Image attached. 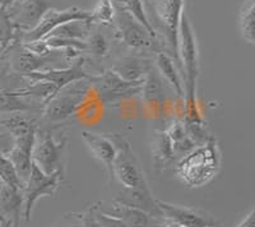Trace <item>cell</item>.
I'll list each match as a JSON object with an SVG mask.
<instances>
[{
    "mask_svg": "<svg viewBox=\"0 0 255 227\" xmlns=\"http://www.w3.org/2000/svg\"><path fill=\"white\" fill-rule=\"evenodd\" d=\"M61 174H52L46 175L45 172L41 171L40 169L32 165L31 174L28 179L24 183L23 189H22V197H23V215L24 220L27 222L31 221L32 211L37 201L42 197H52L55 195L56 190L59 188V184L63 180Z\"/></svg>",
    "mask_w": 255,
    "mask_h": 227,
    "instance_id": "9",
    "label": "cell"
},
{
    "mask_svg": "<svg viewBox=\"0 0 255 227\" xmlns=\"http://www.w3.org/2000/svg\"><path fill=\"white\" fill-rule=\"evenodd\" d=\"M156 227H184V226H181V225L176 224V222L174 221H170V220L167 219H162V222H161L159 225H157Z\"/></svg>",
    "mask_w": 255,
    "mask_h": 227,
    "instance_id": "37",
    "label": "cell"
},
{
    "mask_svg": "<svg viewBox=\"0 0 255 227\" xmlns=\"http://www.w3.org/2000/svg\"><path fill=\"white\" fill-rule=\"evenodd\" d=\"M101 212L120 220L125 227H152V217L145 212L113 201V203H96Z\"/></svg>",
    "mask_w": 255,
    "mask_h": 227,
    "instance_id": "17",
    "label": "cell"
},
{
    "mask_svg": "<svg viewBox=\"0 0 255 227\" xmlns=\"http://www.w3.org/2000/svg\"><path fill=\"white\" fill-rule=\"evenodd\" d=\"M162 219H167L184 227H207L211 225H216L217 222L212 219L211 216L206 215L202 211H197L194 208L180 207L176 204L167 203V202L157 199Z\"/></svg>",
    "mask_w": 255,
    "mask_h": 227,
    "instance_id": "13",
    "label": "cell"
},
{
    "mask_svg": "<svg viewBox=\"0 0 255 227\" xmlns=\"http://www.w3.org/2000/svg\"><path fill=\"white\" fill-rule=\"evenodd\" d=\"M91 91L92 86L88 78L69 83L45 104L42 116L54 124L69 119L83 105Z\"/></svg>",
    "mask_w": 255,
    "mask_h": 227,
    "instance_id": "3",
    "label": "cell"
},
{
    "mask_svg": "<svg viewBox=\"0 0 255 227\" xmlns=\"http://www.w3.org/2000/svg\"><path fill=\"white\" fill-rule=\"evenodd\" d=\"M152 160L157 171L167 169L176 157L172 149L171 140L168 138L166 130H156L151 143Z\"/></svg>",
    "mask_w": 255,
    "mask_h": 227,
    "instance_id": "21",
    "label": "cell"
},
{
    "mask_svg": "<svg viewBox=\"0 0 255 227\" xmlns=\"http://www.w3.org/2000/svg\"><path fill=\"white\" fill-rule=\"evenodd\" d=\"M254 10L255 0H245L239 13V28L243 37L254 45Z\"/></svg>",
    "mask_w": 255,
    "mask_h": 227,
    "instance_id": "26",
    "label": "cell"
},
{
    "mask_svg": "<svg viewBox=\"0 0 255 227\" xmlns=\"http://www.w3.org/2000/svg\"><path fill=\"white\" fill-rule=\"evenodd\" d=\"M93 23L91 20H73L68 22L49 33L47 37H59V38H73V40L86 41L92 31Z\"/></svg>",
    "mask_w": 255,
    "mask_h": 227,
    "instance_id": "24",
    "label": "cell"
},
{
    "mask_svg": "<svg viewBox=\"0 0 255 227\" xmlns=\"http://www.w3.org/2000/svg\"><path fill=\"white\" fill-rule=\"evenodd\" d=\"M17 40V31L5 10L0 9V56Z\"/></svg>",
    "mask_w": 255,
    "mask_h": 227,
    "instance_id": "30",
    "label": "cell"
},
{
    "mask_svg": "<svg viewBox=\"0 0 255 227\" xmlns=\"http://www.w3.org/2000/svg\"><path fill=\"white\" fill-rule=\"evenodd\" d=\"M44 104L36 100L22 97L12 90L0 91V114H26L38 111L42 114Z\"/></svg>",
    "mask_w": 255,
    "mask_h": 227,
    "instance_id": "20",
    "label": "cell"
},
{
    "mask_svg": "<svg viewBox=\"0 0 255 227\" xmlns=\"http://www.w3.org/2000/svg\"><path fill=\"white\" fill-rule=\"evenodd\" d=\"M15 0H0V9L1 10H6L12 6V4L14 3Z\"/></svg>",
    "mask_w": 255,
    "mask_h": 227,
    "instance_id": "38",
    "label": "cell"
},
{
    "mask_svg": "<svg viewBox=\"0 0 255 227\" xmlns=\"http://www.w3.org/2000/svg\"><path fill=\"white\" fill-rule=\"evenodd\" d=\"M73 20H91V12L76 8V6L63 9V10L50 8L35 28L24 33L17 32V40L20 44H32L36 41L44 40L51 31L58 28L61 24L73 22Z\"/></svg>",
    "mask_w": 255,
    "mask_h": 227,
    "instance_id": "10",
    "label": "cell"
},
{
    "mask_svg": "<svg viewBox=\"0 0 255 227\" xmlns=\"http://www.w3.org/2000/svg\"><path fill=\"white\" fill-rule=\"evenodd\" d=\"M114 5H115L114 22L116 23V29L120 35V38L127 46L135 50L138 53L157 54L162 51L157 36L148 32L147 29L118 1H114Z\"/></svg>",
    "mask_w": 255,
    "mask_h": 227,
    "instance_id": "6",
    "label": "cell"
},
{
    "mask_svg": "<svg viewBox=\"0 0 255 227\" xmlns=\"http://www.w3.org/2000/svg\"><path fill=\"white\" fill-rule=\"evenodd\" d=\"M151 4L159 32H162L166 45L174 55V61L179 64L177 44L180 20L184 14V0H152Z\"/></svg>",
    "mask_w": 255,
    "mask_h": 227,
    "instance_id": "7",
    "label": "cell"
},
{
    "mask_svg": "<svg viewBox=\"0 0 255 227\" xmlns=\"http://www.w3.org/2000/svg\"><path fill=\"white\" fill-rule=\"evenodd\" d=\"M221 148L215 137L180 158L176 165L179 179L189 188H200L211 183L221 169Z\"/></svg>",
    "mask_w": 255,
    "mask_h": 227,
    "instance_id": "2",
    "label": "cell"
},
{
    "mask_svg": "<svg viewBox=\"0 0 255 227\" xmlns=\"http://www.w3.org/2000/svg\"><path fill=\"white\" fill-rule=\"evenodd\" d=\"M36 133L37 130L15 138L14 147L6 156L13 163V166L15 167V171L23 184L28 179L32 165H33L32 163V149H33L36 142Z\"/></svg>",
    "mask_w": 255,
    "mask_h": 227,
    "instance_id": "14",
    "label": "cell"
},
{
    "mask_svg": "<svg viewBox=\"0 0 255 227\" xmlns=\"http://www.w3.org/2000/svg\"><path fill=\"white\" fill-rule=\"evenodd\" d=\"M82 138L93 156L104 163L110 174V178L113 179V163L116 156V147L110 135L84 130L82 131Z\"/></svg>",
    "mask_w": 255,
    "mask_h": 227,
    "instance_id": "16",
    "label": "cell"
},
{
    "mask_svg": "<svg viewBox=\"0 0 255 227\" xmlns=\"http://www.w3.org/2000/svg\"><path fill=\"white\" fill-rule=\"evenodd\" d=\"M50 8L49 0H15L5 12L15 31L24 33L35 28Z\"/></svg>",
    "mask_w": 255,
    "mask_h": 227,
    "instance_id": "11",
    "label": "cell"
},
{
    "mask_svg": "<svg viewBox=\"0 0 255 227\" xmlns=\"http://www.w3.org/2000/svg\"><path fill=\"white\" fill-rule=\"evenodd\" d=\"M115 17V5L114 0H99L95 9L91 12V22L93 24H105L109 26L114 22Z\"/></svg>",
    "mask_w": 255,
    "mask_h": 227,
    "instance_id": "29",
    "label": "cell"
},
{
    "mask_svg": "<svg viewBox=\"0 0 255 227\" xmlns=\"http://www.w3.org/2000/svg\"><path fill=\"white\" fill-rule=\"evenodd\" d=\"M156 60V67L158 70L159 76L166 81V83L170 85V87L174 90L177 97L184 100V82L179 73V69L176 67V63L172 60V58L165 51H159L154 56Z\"/></svg>",
    "mask_w": 255,
    "mask_h": 227,
    "instance_id": "22",
    "label": "cell"
},
{
    "mask_svg": "<svg viewBox=\"0 0 255 227\" xmlns=\"http://www.w3.org/2000/svg\"><path fill=\"white\" fill-rule=\"evenodd\" d=\"M0 181L6 187L22 192L24 184L18 176L15 167L6 156H0Z\"/></svg>",
    "mask_w": 255,
    "mask_h": 227,
    "instance_id": "28",
    "label": "cell"
},
{
    "mask_svg": "<svg viewBox=\"0 0 255 227\" xmlns=\"http://www.w3.org/2000/svg\"><path fill=\"white\" fill-rule=\"evenodd\" d=\"M167 133L168 138L171 140L172 149H174L175 157L180 156V158L184 157L185 154L191 152L195 147H198L191 138L189 137L188 131H186L184 122L181 119H174L171 124H168L167 129H165Z\"/></svg>",
    "mask_w": 255,
    "mask_h": 227,
    "instance_id": "23",
    "label": "cell"
},
{
    "mask_svg": "<svg viewBox=\"0 0 255 227\" xmlns=\"http://www.w3.org/2000/svg\"><path fill=\"white\" fill-rule=\"evenodd\" d=\"M56 227H84L82 224L81 213H72V215L65 216L61 221L60 226Z\"/></svg>",
    "mask_w": 255,
    "mask_h": 227,
    "instance_id": "35",
    "label": "cell"
},
{
    "mask_svg": "<svg viewBox=\"0 0 255 227\" xmlns=\"http://www.w3.org/2000/svg\"><path fill=\"white\" fill-rule=\"evenodd\" d=\"M116 147V156L113 163V179H116L128 189L148 188L147 179L142 166L131 149L130 143L120 134H109Z\"/></svg>",
    "mask_w": 255,
    "mask_h": 227,
    "instance_id": "5",
    "label": "cell"
},
{
    "mask_svg": "<svg viewBox=\"0 0 255 227\" xmlns=\"http://www.w3.org/2000/svg\"><path fill=\"white\" fill-rule=\"evenodd\" d=\"M23 211L22 192L6 187L0 181V217L12 222L13 227H19L20 213Z\"/></svg>",
    "mask_w": 255,
    "mask_h": 227,
    "instance_id": "19",
    "label": "cell"
},
{
    "mask_svg": "<svg viewBox=\"0 0 255 227\" xmlns=\"http://www.w3.org/2000/svg\"><path fill=\"white\" fill-rule=\"evenodd\" d=\"M114 201L128 206V207L145 212L147 215L151 216L152 219H162L161 211L157 206V199L153 198L149 187L143 188V189H128V188H124V190L119 193V195Z\"/></svg>",
    "mask_w": 255,
    "mask_h": 227,
    "instance_id": "15",
    "label": "cell"
},
{
    "mask_svg": "<svg viewBox=\"0 0 255 227\" xmlns=\"http://www.w3.org/2000/svg\"><path fill=\"white\" fill-rule=\"evenodd\" d=\"M67 137H55L50 130L37 128L36 142L32 149V163L46 175L65 172Z\"/></svg>",
    "mask_w": 255,
    "mask_h": 227,
    "instance_id": "4",
    "label": "cell"
},
{
    "mask_svg": "<svg viewBox=\"0 0 255 227\" xmlns=\"http://www.w3.org/2000/svg\"><path fill=\"white\" fill-rule=\"evenodd\" d=\"M86 44H87V51L86 53L92 54L93 56H97V58L106 56L109 54V50H110L109 40L100 31H91L90 36L86 40Z\"/></svg>",
    "mask_w": 255,
    "mask_h": 227,
    "instance_id": "31",
    "label": "cell"
},
{
    "mask_svg": "<svg viewBox=\"0 0 255 227\" xmlns=\"http://www.w3.org/2000/svg\"><path fill=\"white\" fill-rule=\"evenodd\" d=\"M92 90L105 104L120 101L124 99L138 96L142 92V83L139 82H129L123 79L113 69L105 70L100 74H93L88 78Z\"/></svg>",
    "mask_w": 255,
    "mask_h": 227,
    "instance_id": "8",
    "label": "cell"
},
{
    "mask_svg": "<svg viewBox=\"0 0 255 227\" xmlns=\"http://www.w3.org/2000/svg\"><path fill=\"white\" fill-rule=\"evenodd\" d=\"M92 208H93V213H95L96 219L99 220L105 227H125L120 220L115 219V217H113V216H109L106 215V213L101 212L96 203L92 204Z\"/></svg>",
    "mask_w": 255,
    "mask_h": 227,
    "instance_id": "33",
    "label": "cell"
},
{
    "mask_svg": "<svg viewBox=\"0 0 255 227\" xmlns=\"http://www.w3.org/2000/svg\"><path fill=\"white\" fill-rule=\"evenodd\" d=\"M177 58L183 70L184 101H185V115L184 120L202 121L198 108V79L200 76L199 49L194 29L191 27L188 17L183 14L179 27V44H177Z\"/></svg>",
    "mask_w": 255,
    "mask_h": 227,
    "instance_id": "1",
    "label": "cell"
},
{
    "mask_svg": "<svg viewBox=\"0 0 255 227\" xmlns=\"http://www.w3.org/2000/svg\"><path fill=\"white\" fill-rule=\"evenodd\" d=\"M0 227H13L12 222L8 221V220L0 217Z\"/></svg>",
    "mask_w": 255,
    "mask_h": 227,
    "instance_id": "39",
    "label": "cell"
},
{
    "mask_svg": "<svg viewBox=\"0 0 255 227\" xmlns=\"http://www.w3.org/2000/svg\"><path fill=\"white\" fill-rule=\"evenodd\" d=\"M14 137L8 130L0 126V156H8L14 147Z\"/></svg>",
    "mask_w": 255,
    "mask_h": 227,
    "instance_id": "32",
    "label": "cell"
},
{
    "mask_svg": "<svg viewBox=\"0 0 255 227\" xmlns=\"http://www.w3.org/2000/svg\"><path fill=\"white\" fill-rule=\"evenodd\" d=\"M236 227H255V211H250L249 215L245 216V219H244Z\"/></svg>",
    "mask_w": 255,
    "mask_h": 227,
    "instance_id": "36",
    "label": "cell"
},
{
    "mask_svg": "<svg viewBox=\"0 0 255 227\" xmlns=\"http://www.w3.org/2000/svg\"><path fill=\"white\" fill-rule=\"evenodd\" d=\"M152 68L153 67L149 59L130 55L124 56L119 61H116V64L111 69L125 81L139 82L144 79Z\"/></svg>",
    "mask_w": 255,
    "mask_h": 227,
    "instance_id": "18",
    "label": "cell"
},
{
    "mask_svg": "<svg viewBox=\"0 0 255 227\" xmlns=\"http://www.w3.org/2000/svg\"><path fill=\"white\" fill-rule=\"evenodd\" d=\"M81 219H82V224H83L84 227H105L99 220L96 219L95 213H93L92 206H91L86 212L81 213Z\"/></svg>",
    "mask_w": 255,
    "mask_h": 227,
    "instance_id": "34",
    "label": "cell"
},
{
    "mask_svg": "<svg viewBox=\"0 0 255 227\" xmlns=\"http://www.w3.org/2000/svg\"><path fill=\"white\" fill-rule=\"evenodd\" d=\"M207 227H222V226H220L218 224H216V225H211V226H207Z\"/></svg>",
    "mask_w": 255,
    "mask_h": 227,
    "instance_id": "40",
    "label": "cell"
},
{
    "mask_svg": "<svg viewBox=\"0 0 255 227\" xmlns=\"http://www.w3.org/2000/svg\"><path fill=\"white\" fill-rule=\"evenodd\" d=\"M114 1H118L123 8H125L128 12L130 13L134 18H135L145 29H147L148 32L151 33V35L157 36L156 31L152 27L151 22L148 19L147 13H145V9L143 6L142 0H114ZM158 37V36H157Z\"/></svg>",
    "mask_w": 255,
    "mask_h": 227,
    "instance_id": "27",
    "label": "cell"
},
{
    "mask_svg": "<svg viewBox=\"0 0 255 227\" xmlns=\"http://www.w3.org/2000/svg\"><path fill=\"white\" fill-rule=\"evenodd\" d=\"M163 81L161 79L159 73H157L156 70L152 68L149 72H148L147 76L144 77L142 83V97L144 99L145 102H154V104H158V102L162 101L163 99Z\"/></svg>",
    "mask_w": 255,
    "mask_h": 227,
    "instance_id": "25",
    "label": "cell"
},
{
    "mask_svg": "<svg viewBox=\"0 0 255 227\" xmlns=\"http://www.w3.org/2000/svg\"><path fill=\"white\" fill-rule=\"evenodd\" d=\"M86 59L78 58L74 60L72 65L65 68H55V69H45L40 70V72H35V73L24 74V79L29 82L35 81H42L51 83L56 90V94L61 88L68 86L69 83H73L76 81H81V79L90 78L91 74L86 70Z\"/></svg>",
    "mask_w": 255,
    "mask_h": 227,
    "instance_id": "12",
    "label": "cell"
},
{
    "mask_svg": "<svg viewBox=\"0 0 255 227\" xmlns=\"http://www.w3.org/2000/svg\"><path fill=\"white\" fill-rule=\"evenodd\" d=\"M3 125V116H0V126Z\"/></svg>",
    "mask_w": 255,
    "mask_h": 227,
    "instance_id": "41",
    "label": "cell"
}]
</instances>
